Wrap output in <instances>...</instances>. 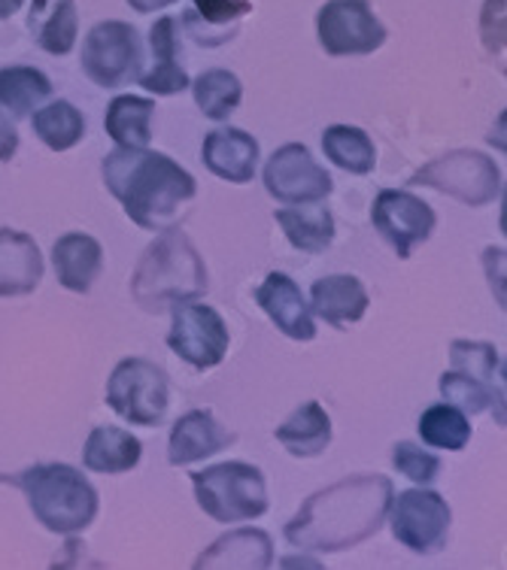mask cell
Here are the masks:
<instances>
[{"instance_id":"f546056e","label":"cell","mask_w":507,"mask_h":570,"mask_svg":"<svg viewBox=\"0 0 507 570\" xmlns=\"http://www.w3.org/2000/svg\"><path fill=\"white\" fill-rule=\"evenodd\" d=\"M33 134L43 140V146H49L52 153H67L74 149L82 137H86V119L82 112L67 104V100H52L46 104L43 110L33 112Z\"/></svg>"},{"instance_id":"603a6c76","label":"cell","mask_w":507,"mask_h":570,"mask_svg":"<svg viewBox=\"0 0 507 570\" xmlns=\"http://www.w3.org/2000/svg\"><path fill=\"white\" fill-rule=\"evenodd\" d=\"M144 446L131 431L113 425H98L86 440L82 464L91 473H128L140 464Z\"/></svg>"},{"instance_id":"d4e9b609","label":"cell","mask_w":507,"mask_h":570,"mask_svg":"<svg viewBox=\"0 0 507 570\" xmlns=\"http://www.w3.org/2000/svg\"><path fill=\"white\" fill-rule=\"evenodd\" d=\"M153 119L155 100L137 98V95H119L107 107L104 128H107V134H110L116 146L144 149L153 140Z\"/></svg>"},{"instance_id":"4dcf8cb0","label":"cell","mask_w":507,"mask_h":570,"mask_svg":"<svg viewBox=\"0 0 507 570\" xmlns=\"http://www.w3.org/2000/svg\"><path fill=\"white\" fill-rule=\"evenodd\" d=\"M419 438L431 450L459 452L468 446L471 440V422L459 406L452 404H431L422 416H419Z\"/></svg>"},{"instance_id":"3957f363","label":"cell","mask_w":507,"mask_h":570,"mask_svg":"<svg viewBox=\"0 0 507 570\" xmlns=\"http://www.w3.org/2000/svg\"><path fill=\"white\" fill-rule=\"evenodd\" d=\"M207 288L204 258L177 225L158 230L131 274L134 304L146 313H162L183 301H195Z\"/></svg>"},{"instance_id":"e575fe53","label":"cell","mask_w":507,"mask_h":570,"mask_svg":"<svg viewBox=\"0 0 507 570\" xmlns=\"http://www.w3.org/2000/svg\"><path fill=\"white\" fill-rule=\"evenodd\" d=\"M392 464H396V471L401 476H408L417 485H431L438 480V471H441V459L435 455V452H426L417 443H398L396 450H392Z\"/></svg>"},{"instance_id":"ac0fdd59","label":"cell","mask_w":507,"mask_h":570,"mask_svg":"<svg viewBox=\"0 0 507 570\" xmlns=\"http://www.w3.org/2000/svg\"><path fill=\"white\" fill-rule=\"evenodd\" d=\"M234 440L237 438L228 428H222L213 413L192 410L183 419H177V425L170 431V455H167V461L174 468H186V464L204 461L225 450V446H232Z\"/></svg>"},{"instance_id":"ab89813d","label":"cell","mask_w":507,"mask_h":570,"mask_svg":"<svg viewBox=\"0 0 507 570\" xmlns=\"http://www.w3.org/2000/svg\"><path fill=\"white\" fill-rule=\"evenodd\" d=\"M283 564H286V568H320V561H313V559H286L283 561Z\"/></svg>"},{"instance_id":"ffe728a7","label":"cell","mask_w":507,"mask_h":570,"mask_svg":"<svg viewBox=\"0 0 507 570\" xmlns=\"http://www.w3.org/2000/svg\"><path fill=\"white\" fill-rule=\"evenodd\" d=\"M149 46H153V70L140 73L137 82L153 91L158 98H170L183 88H188L186 70L179 67V22L174 16H162L149 31Z\"/></svg>"},{"instance_id":"e0dca14e","label":"cell","mask_w":507,"mask_h":570,"mask_svg":"<svg viewBox=\"0 0 507 570\" xmlns=\"http://www.w3.org/2000/svg\"><path fill=\"white\" fill-rule=\"evenodd\" d=\"M43 283V255L31 234L0 228V297L31 295Z\"/></svg>"},{"instance_id":"74e56055","label":"cell","mask_w":507,"mask_h":570,"mask_svg":"<svg viewBox=\"0 0 507 570\" xmlns=\"http://www.w3.org/2000/svg\"><path fill=\"white\" fill-rule=\"evenodd\" d=\"M177 0H128V7L134 12H158V10H167V7H174Z\"/></svg>"},{"instance_id":"5bb4252c","label":"cell","mask_w":507,"mask_h":570,"mask_svg":"<svg viewBox=\"0 0 507 570\" xmlns=\"http://www.w3.org/2000/svg\"><path fill=\"white\" fill-rule=\"evenodd\" d=\"M255 304L265 309V316L292 341L308 343L316 337V322L310 313L301 288L286 274H267V279L255 288Z\"/></svg>"},{"instance_id":"7a4b0ae2","label":"cell","mask_w":507,"mask_h":570,"mask_svg":"<svg viewBox=\"0 0 507 570\" xmlns=\"http://www.w3.org/2000/svg\"><path fill=\"white\" fill-rule=\"evenodd\" d=\"M104 186L119 200L125 216L144 230L174 228L186 216V204L198 195L195 176L162 153L149 149H113L104 165Z\"/></svg>"},{"instance_id":"d6a6232c","label":"cell","mask_w":507,"mask_h":570,"mask_svg":"<svg viewBox=\"0 0 507 570\" xmlns=\"http://www.w3.org/2000/svg\"><path fill=\"white\" fill-rule=\"evenodd\" d=\"M441 395L447 404L459 406L465 416H477V413H484L486 406L493 404H505V392H498L493 385L480 383L475 376H468L462 371H447L441 373Z\"/></svg>"},{"instance_id":"ba28073f","label":"cell","mask_w":507,"mask_h":570,"mask_svg":"<svg viewBox=\"0 0 507 570\" xmlns=\"http://www.w3.org/2000/svg\"><path fill=\"white\" fill-rule=\"evenodd\" d=\"M82 73L100 88H119L140 77V33L128 22H98L82 43Z\"/></svg>"},{"instance_id":"30bf717a","label":"cell","mask_w":507,"mask_h":570,"mask_svg":"<svg viewBox=\"0 0 507 570\" xmlns=\"http://www.w3.org/2000/svg\"><path fill=\"white\" fill-rule=\"evenodd\" d=\"M320 46L334 58L371 56L387 43V24L368 0H329L316 16Z\"/></svg>"},{"instance_id":"6da1fadb","label":"cell","mask_w":507,"mask_h":570,"mask_svg":"<svg viewBox=\"0 0 507 570\" xmlns=\"http://www.w3.org/2000/svg\"><path fill=\"white\" fill-rule=\"evenodd\" d=\"M396 489L389 476H350L310 494L286 525V540L304 552H343L374 538Z\"/></svg>"},{"instance_id":"5b68a950","label":"cell","mask_w":507,"mask_h":570,"mask_svg":"<svg viewBox=\"0 0 507 570\" xmlns=\"http://www.w3.org/2000/svg\"><path fill=\"white\" fill-rule=\"evenodd\" d=\"M198 507L222 525L253 522L267 513L265 473L246 461H225L192 473Z\"/></svg>"},{"instance_id":"277c9868","label":"cell","mask_w":507,"mask_h":570,"mask_svg":"<svg viewBox=\"0 0 507 570\" xmlns=\"http://www.w3.org/2000/svg\"><path fill=\"white\" fill-rule=\"evenodd\" d=\"M0 480L22 489L33 519L52 534H79L98 515V489L70 464H33Z\"/></svg>"},{"instance_id":"cb8c5ba5","label":"cell","mask_w":507,"mask_h":570,"mask_svg":"<svg viewBox=\"0 0 507 570\" xmlns=\"http://www.w3.org/2000/svg\"><path fill=\"white\" fill-rule=\"evenodd\" d=\"M283 450L295 459H316L329 450L331 443V419L316 401L301 404L283 425L274 431Z\"/></svg>"},{"instance_id":"7402d4cb","label":"cell","mask_w":507,"mask_h":570,"mask_svg":"<svg viewBox=\"0 0 507 570\" xmlns=\"http://www.w3.org/2000/svg\"><path fill=\"white\" fill-rule=\"evenodd\" d=\"M37 46L49 56L74 52L79 37V12L74 0H33L28 16Z\"/></svg>"},{"instance_id":"9c48e42d","label":"cell","mask_w":507,"mask_h":570,"mask_svg":"<svg viewBox=\"0 0 507 570\" xmlns=\"http://www.w3.org/2000/svg\"><path fill=\"white\" fill-rule=\"evenodd\" d=\"M228 343H232L228 328L213 307L195 304V301H183V304L170 307L167 346L195 371H209L225 362Z\"/></svg>"},{"instance_id":"f35d334b","label":"cell","mask_w":507,"mask_h":570,"mask_svg":"<svg viewBox=\"0 0 507 570\" xmlns=\"http://www.w3.org/2000/svg\"><path fill=\"white\" fill-rule=\"evenodd\" d=\"M25 0H0V19H10L16 12L22 10Z\"/></svg>"},{"instance_id":"8992f818","label":"cell","mask_w":507,"mask_h":570,"mask_svg":"<svg viewBox=\"0 0 507 570\" xmlns=\"http://www.w3.org/2000/svg\"><path fill=\"white\" fill-rule=\"evenodd\" d=\"M410 186H426L462 200L465 207H486L501 195V170L496 161L475 149H452L419 167Z\"/></svg>"},{"instance_id":"4fadbf2b","label":"cell","mask_w":507,"mask_h":570,"mask_svg":"<svg viewBox=\"0 0 507 570\" xmlns=\"http://www.w3.org/2000/svg\"><path fill=\"white\" fill-rule=\"evenodd\" d=\"M267 195L283 204H320L331 195V174L313 161L308 146H280L265 165Z\"/></svg>"},{"instance_id":"8d00e7d4","label":"cell","mask_w":507,"mask_h":570,"mask_svg":"<svg viewBox=\"0 0 507 570\" xmlns=\"http://www.w3.org/2000/svg\"><path fill=\"white\" fill-rule=\"evenodd\" d=\"M16 149H19V131H16L10 116L0 110V161H10Z\"/></svg>"},{"instance_id":"f1b7e54d","label":"cell","mask_w":507,"mask_h":570,"mask_svg":"<svg viewBox=\"0 0 507 570\" xmlns=\"http://www.w3.org/2000/svg\"><path fill=\"white\" fill-rule=\"evenodd\" d=\"M52 95V82L37 67H3L0 70V107L12 116H28Z\"/></svg>"},{"instance_id":"44dd1931","label":"cell","mask_w":507,"mask_h":570,"mask_svg":"<svg viewBox=\"0 0 507 570\" xmlns=\"http://www.w3.org/2000/svg\"><path fill=\"white\" fill-rule=\"evenodd\" d=\"M274 564V543L265 531L259 528H241L220 538L209 549H204L195 568H243V570H265Z\"/></svg>"},{"instance_id":"7c38bea8","label":"cell","mask_w":507,"mask_h":570,"mask_svg":"<svg viewBox=\"0 0 507 570\" xmlns=\"http://www.w3.org/2000/svg\"><path fill=\"white\" fill-rule=\"evenodd\" d=\"M377 234L392 246L398 258H410L435 230V209L413 191L404 188H387L380 191L371 209Z\"/></svg>"},{"instance_id":"d590c367","label":"cell","mask_w":507,"mask_h":570,"mask_svg":"<svg viewBox=\"0 0 507 570\" xmlns=\"http://www.w3.org/2000/svg\"><path fill=\"white\" fill-rule=\"evenodd\" d=\"M480 37L493 56L505 52V0H486L480 16Z\"/></svg>"},{"instance_id":"d6986e66","label":"cell","mask_w":507,"mask_h":570,"mask_svg":"<svg viewBox=\"0 0 507 570\" xmlns=\"http://www.w3.org/2000/svg\"><path fill=\"white\" fill-rule=\"evenodd\" d=\"M52 264H56L58 283L65 285L67 292L89 295L91 285L98 283L104 271V246L91 234L70 230L52 246Z\"/></svg>"},{"instance_id":"52a82bcc","label":"cell","mask_w":507,"mask_h":570,"mask_svg":"<svg viewBox=\"0 0 507 570\" xmlns=\"http://www.w3.org/2000/svg\"><path fill=\"white\" fill-rule=\"evenodd\" d=\"M167 395V373L146 358H121L107 383L113 413L140 428H153L165 419Z\"/></svg>"},{"instance_id":"484cf974","label":"cell","mask_w":507,"mask_h":570,"mask_svg":"<svg viewBox=\"0 0 507 570\" xmlns=\"http://www.w3.org/2000/svg\"><path fill=\"white\" fill-rule=\"evenodd\" d=\"M250 12H253V0H195V7L186 16H192L195 22H204V28L201 24H186V28L195 37V43L213 49V46L228 43L237 33L243 16Z\"/></svg>"},{"instance_id":"83f0119b","label":"cell","mask_w":507,"mask_h":570,"mask_svg":"<svg viewBox=\"0 0 507 570\" xmlns=\"http://www.w3.org/2000/svg\"><path fill=\"white\" fill-rule=\"evenodd\" d=\"M322 149H325V158L331 165H338L353 176L371 174L377 165L374 142L362 128H353V125H331V128H325Z\"/></svg>"},{"instance_id":"2e32d148","label":"cell","mask_w":507,"mask_h":570,"mask_svg":"<svg viewBox=\"0 0 507 570\" xmlns=\"http://www.w3.org/2000/svg\"><path fill=\"white\" fill-rule=\"evenodd\" d=\"M201 158L213 176L234 183V186H243L255 176L259 142H255L253 134L241 131V128H220V131H209L204 137Z\"/></svg>"},{"instance_id":"9a60e30c","label":"cell","mask_w":507,"mask_h":570,"mask_svg":"<svg viewBox=\"0 0 507 570\" xmlns=\"http://www.w3.org/2000/svg\"><path fill=\"white\" fill-rule=\"evenodd\" d=\"M368 304L371 297L359 276H322L310 288V313H316L325 325L338 331L355 325L368 313Z\"/></svg>"},{"instance_id":"4316f807","label":"cell","mask_w":507,"mask_h":570,"mask_svg":"<svg viewBox=\"0 0 507 570\" xmlns=\"http://www.w3.org/2000/svg\"><path fill=\"white\" fill-rule=\"evenodd\" d=\"M276 225L299 253H325L334 240V216L325 207H286L274 209Z\"/></svg>"},{"instance_id":"8fae6325","label":"cell","mask_w":507,"mask_h":570,"mask_svg":"<svg viewBox=\"0 0 507 570\" xmlns=\"http://www.w3.org/2000/svg\"><path fill=\"white\" fill-rule=\"evenodd\" d=\"M389 515H392V534L410 552L435 556L447 547L452 513L438 492H426V489L401 492L392 498Z\"/></svg>"},{"instance_id":"1f68e13d","label":"cell","mask_w":507,"mask_h":570,"mask_svg":"<svg viewBox=\"0 0 507 570\" xmlns=\"http://www.w3.org/2000/svg\"><path fill=\"white\" fill-rule=\"evenodd\" d=\"M195 104H198V110L213 121L228 119L237 107H241L243 100V82L234 77L232 70H207V73H201L195 79Z\"/></svg>"},{"instance_id":"836d02e7","label":"cell","mask_w":507,"mask_h":570,"mask_svg":"<svg viewBox=\"0 0 507 570\" xmlns=\"http://www.w3.org/2000/svg\"><path fill=\"white\" fill-rule=\"evenodd\" d=\"M450 362L452 371H462L468 376H475L480 383L493 385L498 392H505V371H501V355L493 343H471V341H456L450 346Z\"/></svg>"}]
</instances>
